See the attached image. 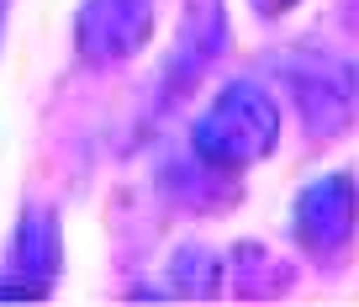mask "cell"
I'll return each mask as SVG.
<instances>
[{"mask_svg": "<svg viewBox=\"0 0 359 307\" xmlns=\"http://www.w3.org/2000/svg\"><path fill=\"white\" fill-rule=\"evenodd\" d=\"M275 80L285 85V96L296 101V112H302L306 133L317 143L338 138L359 112V74L333 53H302V48H291L280 58V69H275Z\"/></svg>", "mask_w": 359, "mask_h": 307, "instance_id": "cell-2", "label": "cell"}, {"mask_svg": "<svg viewBox=\"0 0 359 307\" xmlns=\"http://www.w3.org/2000/svg\"><path fill=\"white\" fill-rule=\"evenodd\" d=\"M58 260H64V244H58V217L48 207H27L22 223H16V249H11V265L27 286L48 292L58 275Z\"/></svg>", "mask_w": 359, "mask_h": 307, "instance_id": "cell-5", "label": "cell"}, {"mask_svg": "<svg viewBox=\"0 0 359 307\" xmlns=\"http://www.w3.org/2000/svg\"><path fill=\"white\" fill-rule=\"evenodd\" d=\"M248 6H254L259 16H285V11L296 6V0H248Z\"/></svg>", "mask_w": 359, "mask_h": 307, "instance_id": "cell-7", "label": "cell"}, {"mask_svg": "<svg viewBox=\"0 0 359 307\" xmlns=\"http://www.w3.org/2000/svg\"><path fill=\"white\" fill-rule=\"evenodd\" d=\"M359 233V185L354 175L333 170L302 185L291 202V239L306 260H338Z\"/></svg>", "mask_w": 359, "mask_h": 307, "instance_id": "cell-3", "label": "cell"}, {"mask_svg": "<svg viewBox=\"0 0 359 307\" xmlns=\"http://www.w3.org/2000/svg\"><path fill=\"white\" fill-rule=\"evenodd\" d=\"M222 270L227 265H217V254H206V249H180L175 254V286L191 292V296H212Z\"/></svg>", "mask_w": 359, "mask_h": 307, "instance_id": "cell-6", "label": "cell"}, {"mask_svg": "<svg viewBox=\"0 0 359 307\" xmlns=\"http://www.w3.org/2000/svg\"><path fill=\"white\" fill-rule=\"evenodd\" d=\"M0 22H6V0H0Z\"/></svg>", "mask_w": 359, "mask_h": 307, "instance_id": "cell-8", "label": "cell"}, {"mask_svg": "<svg viewBox=\"0 0 359 307\" xmlns=\"http://www.w3.org/2000/svg\"><path fill=\"white\" fill-rule=\"evenodd\" d=\"M154 37V6L148 0H85L74 16V48L90 69L127 64Z\"/></svg>", "mask_w": 359, "mask_h": 307, "instance_id": "cell-4", "label": "cell"}, {"mask_svg": "<svg viewBox=\"0 0 359 307\" xmlns=\"http://www.w3.org/2000/svg\"><path fill=\"white\" fill-rule=\"evenodd\" d=\"M280 148V106L264 85L233 80L191 122V154L212 175H243Z\"/></svg>", "mask_w": 359, "mask_h": 307, "instance_id": "cell-1", "label": "cell"}]
</instances>
